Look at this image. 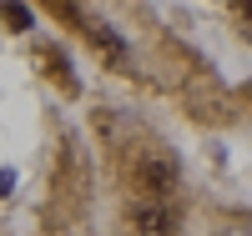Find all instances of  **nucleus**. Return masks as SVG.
<instances>
[{
    "instance_id": "nucleus-1",
    "label": "nucleus",
    "mask_w": 252,
    "mask_h": 236,
    "mask_svg": "<svg viewBox=\"0 0 252 236\" xmlns=\"http://www.w3.org/2000/svg\"><path fill=\"white\" fill-rule=\"evenodd\" d=\"M136 176H141V191L157 201V196H166V191L177 186V166H172V161H161V156H146Z\"/></svg>"
},
{
    "instance_id": "nucleus-2",
    "label": "nucleus",
    "mask_w": 252,
    "mask_h": 236,
    "mask_svg": "<svg viewBox=\"0 0 252 236\" xmlns=\"http://www.w3.org/2000/svg\"><path fill=\"white\" fill-rule=\"evenodd\" d=\"M131 221H136L141 236H172V216H166L157 201H141V206L131 211Z\"/></svg>"
},
{
    "instance_id": "nucleus-3",
    "label": "nucleus",
    "mask_w": 252,
    "mask_h": 236,
    "mask_svg": "<svg viewBox=\"0 0 252 236\" xmlns=\"http://www.w3.org/2000/svg\"><path fill=\"white\" fill-rule=\"evenodd\" d=\"M91 35H96V46H101V51H106L111 60H126V51H121V40H116V35H111L106 26H91Z\"/></svg>"
},
{
    "instance_id": "nucleus-4",
    "label": "nucleus",
    "mask_w": 252,
    "mask_h": 236,
    "mask_svg": "<svg viewBox=\"0 0 252 236\" xmlns=\"http://www.w3.org/2000/svg\"><path fill=\"white\" fill-rule=\"evenodd\" d=\"M0 15H5L15 30H31V10L20 5V0H5V5H0Z\"/></svg>"
},
{
    "instance_id": "nucleus-5",
    "label": "nucleus",
    "mask_w": 252,
    "mask_h": 236,
    "mask_svg": "<svg viewBox=\"0 0 252 236\" xmlns=\"http://www.w3.org/2000/svg\"><path fill=\"white\" fill-rule=\"evenodd\" d=\"M15 191V171H0V196H10Z\"/></svg>"
},
{
    "instance_id": "nucleus-6",
    "label": "nucleus",
    "mask_w": 252,
    "mask_h": 236,
    "mask_svg": "<svg viewBox=\"0 0 252 236\" xmlns=\"http://www.w3.org/2000/svg\"><path fill=\"white\" fill-rule=\"evenodd\" d=\"M237 10H242V15H247V20H252V0H237Z\"/></svg>"
}]
</instances>
